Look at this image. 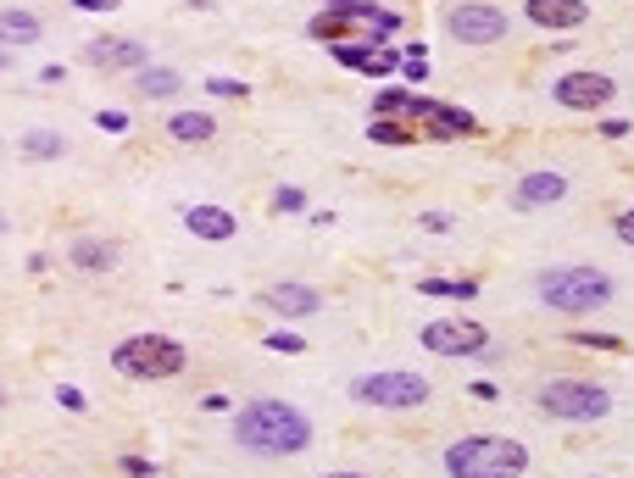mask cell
I'll use <instances>...</instances> for the list:
<instances>
[{
	"mask_svg": "<svg viewBox=\"0 0 634 478\" xmlns=\"http://www.w3.org/2000/svg\"><path fill=\"white\" fill-rule=\"evenodd\" d=\"M84 62H95V67H145L150 62V51L139 45V40H123V34H95L89 45H84Z\"/></svg>",
	"mask_w": 634,
	"mask_h": 478,
	"instance_id": "cell-13",
	"label": "cell"
},
{
	"mask_svg": "<svg viewBox=\"0 0 634 478\" xmlns=\"http://www.w3.org/2000/svg\"><path fill=\"white\" fill-rule=\"evenodd\" d=\"M0 234H7V217H0Z\"/></svg>",
	"mask_w": 634,
	"mask_h": 478,
	"instance_id": "cell-39",
	"label": "cell"
},
{
	"mask_svg": "<svg viewBox=\"0 0 634 478\" xmlns=\"http://www.w3.org/2000/svg\"><path fill=\"white\" fill-rule=\"evenodd\" d=\"M535 406L557 423H601L612 412V390L595 379H551L535 390Z\"/></svg>",
	"mask_w": 634,
	"mask_h": 478,
	"instance_id": "cell-5",
	"label": "cell"
},
{
	"mask_svg": "<svg viewBox=\"0 0 634 478\" xmlns=\"http://www.w3.org/2000/svg\"><path fill=\"white\" fill-rule=\"evenodd\" d=\"M300 206H306V190H295V184L273 190V212H300Z\"/></svg>",
	"mask_w": 634,
	"mask_h": 478,
	"instance_id": "cell-27",
	"label": "cell"
},
{
	"mask_svg": "<svg viewBox=\"0 0 634 478\" xmlns=\"http://www.w3.org/2000/svg\"><path fill=\"white\" fill-rule=\"evenodd\" d=\"M184 229L196 234V240H207V245H229L234 234H240V223H234V212L229 206H184Z\"/></svg>",
	"mask_w": 634,
	"mask_h": 478,
	"instance_id": "cell-15",
	"label": "cell"
},
{
	"mask_svg": "<svg viewBox=\"0 0 634 478\" xmlns=\"http://www.w3.org/2000/svg\"><path fill=\"white\" fill-rule=\"evenodd\" d=\"M418 340L434 357H490V329L473 323V317H434L418 329Z\"/></svg>",
	"mask_w": 634,
	"mask_h": 478,
	"instance_id": "cell-8",
	"label": "cell"
},
{
	"mask_svg": "<svg viewBox=\"0 0 634 478\" xmlns=\"http://www.w3.org/2000/svg\"><path fill=\"white\" fill-rule=\"evenodd\" d=\"M101 128H106V134H128V117H123V111H101Z\"/></svg>",
	"mask_w": 634,
	"mask_h": 478,
	"instance_id": "cell-33",
	"label": "cell"
},
{
	"mask_svg": "<svg viewBox=\"0 0 634 478\" xmlns=\"http://www.w3.org/2000/svg\"><path fill=\"white\" fill-rule=\"evenodd\" d=\"M7 67H12V51H7V45H0V73H7Z\"/></svg>",
	"mask_w": 634,
	"mask_h": 478,
	"instance_id": "cell-38",
	"label": "cell"
},
{
	"mask_svg": "<svg viewBox=\"0 0 634 478\" xmlns=\"http://www.w3.org/2000/svg\"><path fill=\"white\" fill-rule=\"evenodd\" d=\"M418 289L423 295H451V300H473V295H479V284H473V278H423Z\"/></svg>",
	"mask_w": 634,
	"mask_h": 478,
	"instance_id": "cell-25",
	"label": "cell"
},
{
	"mask_svg": "<svg viewBox=\"0 0 634 478\" xmlns=\"http://www.w3.org/2000/svg\"><path fill=\"white\" fill-rule=\"evenodd\" d=\"M112 368H117L123 379L162 384V379H179V373L190 368V351H184V340H173V334L145 329V334H128V340L112 351Z\"/></svg>",
	"mask_w": 634,
	"mask_h": 478,
	"instance_id": "cell-4",
	"label": "cell"
},
{
	"mask_svg": "<svg viewBox=\"0 0 634 478\" xmlns=\"http://www.w3.org/2000/svg\"><path fill=\"white\" fill-rule=\"evenodd\" d=\"M168 134L184 139V145H207V139H218V117H212V111H173V117H168Z\"/></svg>",
	"mask_w": 634,
	"mask_h": 478,
	"instance_id": "cell-21",
	"label": "cell"
},
{
	"mask_svg": "<svg viewBox=\"0 0 634 478\" xmlns=\"http://www.w3.org/2000/svg\"><path fill=\"white\" fill-rule=\"evenodd\" d=\"M45 40V23L34 12H0V45L7 51H23V45H40Z\"/></svg>",
	"mask_w": 634,
	"mask_h": 478,
	"instance_id": "cell-20",
	"label": "cell"
},
{
	"mask_svg": "<svg viewBox=\"0 0 634 478\" xmlns=\"http://www.w3.org/2000/svg\"><path fill=\"white\" fill-rule=\"evenodd\" d=\"M335 51V62L340 67H351V73H368V78H384V73H395L401 67V56L390 51V45H379V40H340V45H329Z\"/></svg>",
	"mask_w": 634,
	"mask_h": 478,
	"instance_id": "cell-10",
	"label": "cell"
},
{
	"mask_svg": "<svg viewBox=\"0 0 634 478\" xmlns=\"http://www.w3.org/2000/svg\"><path fill=\"white\" fill-rule=\"evenodd\" d=\"M117 467H123L128 478H150V472H156V461H145V456H117Z\"/></svg>",
	"mask_w": 634,
	"mask_h": 478,
	"instance_id": "cell-30",
	"label": "cell"
},
{
	"mask_svg": "<svg viewBox=\"0 0 634 478\" xmlns=\"http://www.w3.org/2000/svg\"><path fill=\"white\" fill-rule=\"evenodd\" d=\"M423 111H429V95H412V89H379V95H373V117L423 123Z\"/></svg>",
	"mask_w": 634,
	"mask_h": 478,
	"instance_id": "cell-19",
	"label": "cell"
},
{
	"mask_svg": "<svg viewBox=\"0 0 634 478\" xmlns=\"http://www.w3.org/2000/svg\"><path fill=\"white\" fill-rule=\"evenodd\" d=\"M67 262H73L78 273H112V267H117V245H112V240H95V234H78V240H67Z\"/></svg>",
	"mask_w": 634,
	"mask_h": 478,
	"instance_id": "cell-16",
	"label": "cell"
},
{
	"mask_svg": "<svg viewBox=\"0 0 634 478\" xmlns=\"http://www.w3.org/2000/svg\"><path fill=\"white\" fill-rule=\"evenodd\" d=\"M540 300L562 317H584V311H601L612 300V278L601 267H584V262H568V267H540L535 278Z\"/></svg>",
	"mask_w": 634,
	"mask_h": 478,
	"instance_id": "cell-3",
	"label": "cell"
},
{
	"mask_svg": "<svg viewBox=\"0 0 634 478\" xmlns=\"http://www.w3.org/2000/svg\"><path fill=\"white\" fill-rule=\"evenodd\" d=\"M551 100L568 106V111H595V106H612L617 100V84L606 73H590V67H573L551 84Z\"/></svg>",
	"mask_w": 634,
	"mask_h": 478,
	"instance_id": "cell-9",
	"label": "cell"
},
{
	"mask_svg": "<svg viewBox=\"0 0 634 478\" xmlns=\"http://www.w3.org/2000/svg\"><path fill=\"white\" fill-rule=\"evenodd\" d=\"M524 18L540 34H573V29L590 23V7L584 0H524Z\"/></svg>",
	"mask_w": 634,
	"mask_h": 478,
	"instance_id": "cell-11",
	"label": "cell"
},
{
	"mask_svg": "<svg viewBox=\"0 0 634 478\" xmlns=\"http://www.w3.org/2000/svg\"><path fill=\"white\" fill-rule=\"evenodd\" d=\"M262 306L278 311V317H311L317 306H324V295H317V284H267L262 289Z\"/></svg>",
	"mask_w": 634,
	"mask_h": 478,
	"instance_id": "cell-14",
	"label": "cell"
},
{
	"mask_svg": "<svg viewBox=\"0 0 634 478\" xmlns=\"http://www.w3.org/2000/svg\"><path fill=\"white\" fill-rule=\"evenodd\" d=\"M351 29H362V23H351V18H340V12H324V18H311V23H306V34H311V40H324V45H340Z\"/></svg>",
	"mask_w": 634,
	"mask_h": 478,
	"instance_id": "cell-24",
	"label": "cell"
},
{
	"mask_svg": "<svg viewBox=\"0 0 634 478\" xmlns=\"http://www.w3.org/2000/svg\"><path fill=\"white\" fill-rule=\"evenodd\" d=\"M56 401H62V406H67V412H84V395H78V390H73V384H62V390H56Z\"/></svg>",
	"mask_w": 634,
	"mask_h": 478,
	"instance_id": "cell-34",
	"label": "cell"
},
{
	"mask_svg": "<svg viewBox=\"0 0 634 478\" xmlns=\"http://www.w3.org/2000/svg\"><path fill=\"white\" fill-rule=\"evenodd\" d=\"M507 29H513V18L501 7H490V0H456L445 12V34L456 45H501Z\"/></svg>",
	"mask_w": 634,
	"mask_h": 478,
	"instance_id": "cell-7",
	"label": "cell"
},
{
	"mask_svg": "<svg viewBox=\"0 0 634 478\" xmlns=\"http://www.w3.org/2000/svg\"><path fill=\"white\" fill-rule=\"evenodd\" d=\"M267 351H284V357H300V351H306V340H300V334H284V329H278V334H267Z\"/></svg>",
	"mask_w": 634,
	"mask_h": 478,
	"instance_id": "cell-29",
	"label": "cell"
},
{
	"mask_svg": "<svg viewBox=\"0 0 634 478\" xmlns=\"http://www.w3.org/2000/svg\"><path fill=\"white\" fill-rule=\"evenodd\" d=\"M612 229H617V240H623V245H634V206H628V212H617V223H612Z\"/></svg>",
	"mask_w": 634,
	"mask_h": 478,
	"instance_id": "cell-32",
	"label": "cell"
},
{
	"mask_svg": "<svg viewBox=\"0 0 634 478\" xmlns=\"http://www.w3.org/2000/svg\"><path fill=\"white\" fill-rule=\"evenodd\" d=\"M357 406H379V412H406V406H423L434 390H429V379L423 373H412V368H384V373H362V379H351V390H346Z\"/></svg>",
	"mask_w": 634,
	"mask_h": 478,
	"instance_id": "cell-6",
	"label": "cell"
},
{
	"mask_svg": "<svg viewBox=\"0 0 634 478\" xmlns=\"http://www.w3.org/2000/svg\"><path fill=\"white\" fill-rule=\"evenodd\" d=\"M601 134H606V139H623V134H628V123H623V117H606V123H601Z\"/></svg>",
	"mask_w": 634,
	"mask_h": 478,
	"instance_id": "cell-36",
	"label": "cell"
},
{
	"mask_svg": "<svg viewBox=\"0 0 634 478\" xmlns=\"http://www.w3.org/2000/svg\"><path fill=\"white\" fill-rule=\"evenodd\" d=\"M568 340H573V346H595V351H623V340H617V334H584V329H573Z\"/></svg>",
	"mask_w": 634,
	"mask_h": 478,
	"instance_id": "cell-28",
	"label": "cell"
},
{
	"mask_svg": "<svg viewBox=\"0 0 634 478\" xmlns=\"http://www.w3.org/2000/svg\"><path fill=\"white\" fill-rule=\"evenodd\" d=\"M78 12H117V0H73Z\"/></svg>",
	"mask_w": 634,
	"mask_h": 478,
	"instance_id": "cell-35",
	"label": "cell"
},
{
	"mask_svg": "<svg viewBox=\"0 0 634 478\" xmlns=\"http://www.w3.org/2000/svg\"><path fill=\"white\" fill-rule=\"evenodd\" d=\"M557 201H568V179H562L557 168L524 173L518 190H513V206H518V212H540V206H557Z\"/></svg>",
	"mask_w": 634,
	"mask_h": 478,
	"instance_id": "cell-12",
	"label": "cell"
},
{
	"mask_svg": "<svg viewBox=\"0 0 634 478\" xmlns=\"http://www.w3.org/2000/svg\"><path fill=\"white\" fill-rule=\"evenodd\" d=\"M134 89H139L145 100H173V95H184V73H173V67H156V62H145V67L134 73Z\"/></svg>",
	"mask_w": 634,
	"mask_h": 478,
	"instance_id": "cell-18",
	"label": "cell"
},
{
	"mask_svg": "<svg viewBox=\"0 0 634 478\" xmlns=\"http://www.w3.org/2000/svg\"><path fill=\"white\" fill-rule=\"evenodd\" d=\"M445 472L451 478H524L529 445L513 434H467L445 445Z\"/></svg>",
	"mask_w": 634,
	"mask_h": 478,
	"instance_id": "cell-2",
	"label": "cell"
},
{
	"mask_svg": "<svg viewBox=\"0 0 634 478\" xmlns=\"http://www.w3.org/2000/svg\"><path fill=\"white\" fill-rule=\"evenodd\" d=\"M423 123H429V134H434V139H451V134H479V117H473L467 106H445V100H429Z\"/></svg>",
	"mask_w": 634,
	"mask_h": 478,
	"instance_id": "cell-17",
	"label": "cell"
},
{
	"mask_svg": "<svg viewBox=\"0 0 634 478\" xmlns=\"http://www.w3.org/2000/svg\"><path fill=\"white\" fill-rule=\"evenodd\" d=\"M317 478H368V472H317Z\"/></svg>",
	"mask_w": 634,
	"mask_h": 478,
	"instance_id": "cell-37",
	"label": "cell"
},
{
	"mask_svg": "<svg viewBox=\"0 0 634 478\" xmlns=\"http://www.w3.org/2000/svg\"><path fill=\"white\" fill-rule=\"evenodd\" d=\"M418 223H423L429 234H445V229H451V212H423Z\"/></svg>",
	"mask_w": 634,
	"mask_h": 478,
	"instance_id": "cell-31",
	"label": "cell"
},
{
	"mask_svg": "<svg viewBox=\"0 0 634 478\" xmlns=\"http://www.w3.org/2000/svg\"><path fill=\"white\" fill-rule=\"evenodd\" d=\"M23 156L29 162H56V156H67V139L56 128H34V134H23Z\"/></svg>",
	"mask_w": 634,
	"mask_h": 478,
	"instance_id": "cell-22",
	"label": "cell"
},
{
	"mask_svg": "<svg viewBox=\"0 0 634 478\" xmlns=\"http://www.w3.org/2000/svg\"><path fill=\"white\" fill-rule=\"evenodd\" d=\"M368 139H373V145H406V150H412V145H418V128L401 123V117H373V123H368Z\"/></svg>",
	"mask_w": 634,
	"mask_h": 478,
	"instance_id": "cell-23",
	"label": "cell"
},
{
	"mask_svg": "<svg viewBox=\"0 0 634 478\" xmlns=\"http://www.w3.org/2000/svg\"><path fill=\"white\" fill-rule=\"evenodd\" d=\"M234 445L251 456H300L311 445V417L289 401H251L234 412Z\"/></svg>",
	"mask_w": 634,
	"mask_h": 478,
	"instance_id": "cell-1",
	"label": "cell"
},
{
	"mask_svg": "<svg viewBox=\"0 0 634 478\" xmlns=\"http://www.w3.org/2000/svg\"><path fill=\"white\" fill-rule=\"evenodd\" d=\"M207 95H218V100H245L251 84H240V78H207Z\"/></svg>",
	"mask_w": 634,
	"mask_h": 478,
	"instance_id": "cell-26",
	"label": "cell"
}]
</instances>
